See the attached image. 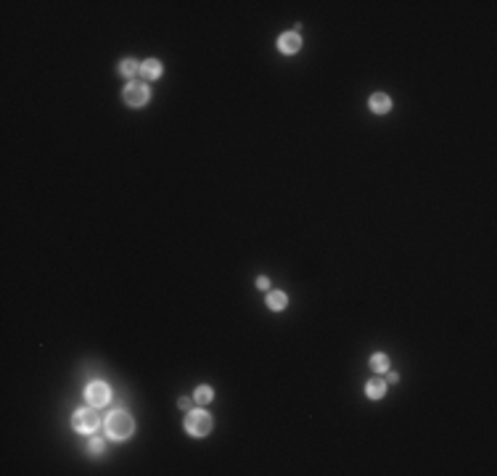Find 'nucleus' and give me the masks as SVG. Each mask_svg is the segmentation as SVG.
Instances as JSON below:
<instances>
[{"label":"nucleus","instance_id":"20e7f679","mask_svg":"<svg viewBox=\"0 0 497 476\" xmlns=\"http://www.w3.org/2000/svg\"><path fill=\"white\" fill-rule=\"evenodd\" d=\"M148 101V87L143 82H130L127 87H124V103L132 106V109H138V106H143Z\"/></svg>","mask_w":497,"mask_h":476},{"label":"nucleus","instance_id":"4468645a","mask_svg":"<svg viewBox=\"0 0 497 476\" xmlns=\"http://www.w3.org/2000/svg\"><path fill=\"white\" fill-rule=\"evenodd\" d=\"M90 450L96 452V455H98V452H103V439H93V442H90Z\"/></svg>","mask_w":497,"mask_h":476},{"label":"nucleus","instance_id":"2eb2a0df","mask_svg":"<svg viewBox=\"0 0 497 476\" xmlns=\"http://www.w3.org/2000/svg\"><path fill=\"white\" fill-rule=\"evenodd\" d=\"M257 286H259V288H267V286H270V281L265 278V275H259V278H257Z\"/></svg>","mask_w":497,"mask_h":476},{"label":"nucleus","instance_id":"39448f33","mask_svg":"<svg viewBox=\"0 0 497 476\" xmlns=\"http://www.w3.org/2000/svg\"><path fill=\"white\" fill-rule=\"evenodd\" d=\"M108 397H111V392H108V387L103 381H93L87 387V402L96 405V407H103L108 402Z\"/></svg>","mask_w":497,"mask_h":476},{"label":"nucleus","instance_id":"dca6fc26","mask_svg":"<svg viewBox=\"0 0 497 476\" xmlns=\"http://www.w3.org/2000/svg\"><path fill=\"white\" fill-rule=\"evenodd\" d=\"M177 405H180L183 410H188V407H191V400H188V397H180V402H177Z\"/></svg>","mask_w":497,"mask_h":476},{"label":"nucleus","instance_id":"423d86ee","mask_svg":"<svg viewBox=\"0 0 497 476\" xmlns=\"http://www.w3.org/2000/svg\"><path fill=\"white\" fill-rule=\"evenodd\" d=\"M278 48H281L283 53H297L302 48V40H299L297 32H286V35H281V40H278Z\"/></svg>","mask_w":497,"mask_h":476},{"label":"nucleus","instance_id":"7ed1b4c3","mask_svg":"<svg viewBox=\"0 0 497 476\" xmlns=\"http://www.w3.org/2000/svg\"><path fill=\"white\" fill-rule=\"evenodd\" d=\"M72 423H74V428H77L80 434H93V432L98 428L101 418H98V413H96V410L85 407V410H77V413H74Z\"/></svg>","mask_w":497,"mask_h":476},{"label":"nucleus","instance_id":"f03ea898","mask_svg":"<svg viewBox=\"0 0 497 476\" xmlns=\"http://www.w3.org/2000/svg\"><path fill=\"white\" fill-rule=\"evenodd\" d=\"M185 428H188V434H193V437H207L212 432V418L204 410H193V413H188V418H185Z\"/></svg>","mask_w":497,"mask_h":476},{"label":"nucleus","instance_id":"6e6552de","mask_svg":"<svg viewBox=\"0 0 497 476\" xmlns=\"http://www.w3.org/2000/svg\"><path fill=\"white\" fill-rule=\"evenodd\" d=\"M141 74L146 77V80H159V77H162V64L156 58H148V61H143Z\"/></svg>","mask_w":497,"mask_h":476},{"label":"nucleus","instance_id":"9d476101","mask_svg":"<svg viewBox=\"0 0 497 476\" xmlns=\"http://www.w3.org/2000/svg\"><path fill=\"white\" fill-rule=\"evenodd\" d=\"M368 397L370 400H378V397H383V392H386V383L381 381V378H373V381H368Z\"/></svg>","mask_w":497,"mask_h":476},{"label":"nucleus","instance_id":"f3484780","mask_svg":"<svg viewBox=\"0 0 497 476\" xmlns=\"http://www.w3.org/2000/svg\"><path fill=\"white\" fill-rule=\"evenodd\" d=\"M386 381H389V383H397V381H399V376H397V373H389V378H386Z\"/></svg>","mask_w":497,"mask_h":476},{"label":"nucleus","instance_id":"0eeeda50","mask_svg":"<svg viewBox=\"0 0 497 476\" xmlns=\"http://www.w3.org/2000/svg\"><path fill=\"white\" fill-rule=\"evenodd\" d=\"M370 109L376 111V114H386L392 109V98L386 96V93H376V96H370Z\"/></svg>","mask_w":497,"mask_h":476},{"label":"nucleus","instance_id":"f257e3e1","mask_svg":"<svg viewBox=\"0 0 497 476\" xmlns=\"http://www.w3.org/2000/svg\"><path fill=\"white\" fill-rule=\"evenodd\" d=\"M106 432L111 439H127L132 434V418L124 410H114L111 416L106 418Z\"/></svg>","mask_w":497,"mask_h":476},{"label":"nucleus","instance_id":"1a4fd4ad","mask_svg":"<svg viewBox=\"0 0 497 476\" xmlns=\"http://www.w3.org/2000/svg\"><path fill=\"white\" fill-rule=\"evenodd\" d=\"M286 302H288V297L283 294V291H270V294H267V307H270V310H283Z\"/></svg>","mask_w":497,"mask_h":476},{"label":"nucleus","instance_id":"9b49d317","mask_svg":"<svg viewBox=\"0 0 497 476\" xmlns=\"http://www.w3.org/2000/svg\"><path fill=\"white\" fill-rule=\"evenodd\" d=\"M138 72H141V64H138V61H132V58H127V61H122V64H119V74H122V77H130V80H132Z\"/></svg>","mask_w":497,"mask_h":476},{"label":"nucleus","instance_id":"ddd939ff","mask_svg":"<svg viewBox=\"0 0 497 476\" xmlns=\"http://www.w3.org/2000/svg\"><path fill=\"white\" fill-rule=\"evenodd\" d=\"M212 397H214V392H212L209 387H198V389H196V402H198V405H209Z\"/></svg>","mask_w":497,"mask_h":476},{"label":"nucleus","instance_id":"f8f14e48","mask_svg":"<svg viewBox=\"0 0 497 476\" xmlns=\"http://www.w3.org/2000/svg\"><path fill=\"white\" fill-rule=\"evenodd\" d=\"M370 368H373V371H376V373H383L386 368H389V357H386V355H381V352H378V355H373V357H370Z\"/></svg>","mask_w":497,"mask_h":476}]
</instances>
